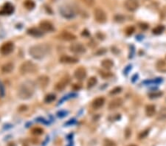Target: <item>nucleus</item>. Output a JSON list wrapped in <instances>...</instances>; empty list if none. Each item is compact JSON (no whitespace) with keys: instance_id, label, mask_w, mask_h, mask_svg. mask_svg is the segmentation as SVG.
I'll use <instances>...</instances> for the list:
<instances>
[{"instance_id":"f257e3e1","label":"nucleus","mask_w":166,"mask_h":146,"mask_svg":"<svg viewBox=\"0 0 166 146\" xmlns=\"http://www.w3.org/2000/svg\"><path fill=\"white\" fill-rule=\"evenodd\" d=\"M35 92V85L32 81H25L20 84L17 90V95L21 100H28Z\"/></svg>"},{"instance_id":"f03ea898","label":"nucleus","mask_w":166,"mask_h":146,"mask_svg":"<svg viewBox=\"0 0 166 146\" xmlns=\"http://www.w3.org/2000/svg\"><path fill=\"white\" fill-rule=\"evenodd\" d=\"M50 47L45 44L33 45L29 49V54L34 59H42L50 53Z\"/></svg>"},{"instance_id":"7ed1b4c3","label":"nucleus","mask_w":166,"mask_h":146,"mask_svg":"<svg viewBox=\"0 0 166 146\" xmlns=\"http://www.w3.org/2000/svg\"><path fill=\"white\" fill-rule=\"evenodd\" d=\"M37 70V66L30 61H24L19 67V72L21 75H28L34 73Z\"/></svg>"},{"instance_id":"20e7f679","label":"nucleus","mask_w":166,"mask_h":146,"mask_svg":"<svg viewBox=\"0 0 166 146\" xmlns=\"http://www.w3.org/2000/svg\"><path fill=\"white\" fill-rule=\"evenodd\" d=\"M60 13L65 19H72L75 16V11L73 7L69 5H65L60 8Z\"/></svg>"},{"instance_id":"39448f33","label":"nucleus","mask_w":166,"mask_h":146,"mask_svg":"<svg viewBox=\"0 0 166 146\" xmlns=\"http://www.w3.org/2000/svg\"><path fill=\"white\" fill-rule=\"evenodd\" d=\"M94 17H95V21L98 23H100V24L105 23L107 20V13H105L103 9L99 8L94 10Z\"/></svg>"},{"instance_id":"423d86ee","label":"nucleus","mask_w":166,"mask_h":146,"mask_svg":"<svg viewBox=\"0 0 166 146\" xmlns=\"http://www.w3.org/2000/svg\"><path fill=\"white\" fill-rule=\"evenodd\" d=\"M14 50V44L10 42L4 43L0 47V53L3 55H8L10 54Z\"/></svg>"},{"instance_id":"0eeeda50","label":"nucleus","mask_w":166,"mask_h":146,"mask_svg":"<svg viewBox=\"0 0 166 146\" xmlns=\"http://www.w3.org/2000/svg\"><path fill=\"white\" fill-rule=\"evenodd\" d=\"M69 50L75 54H83L86 52V48L81 43H73L69 46Z\"/></svg>"},{"instance_id":"6e6552de","label":"nucleus","mask_w":166,"mask_h":146,"mask_svg":"<svg viewBox=\"0 0 166 146\" xmlns=\"http://www.w3.org/2000/svg\"><path fill=\"white\" fill-rule=\"evenodd\" d=\"M125 8L129 11H135L139 8L138 0H126L124 3Z\"/></svg>"},{"instance_id":"1a4fd4ad","label":"nucleus","mask_w":166,"mask_h":146,"mask_svg":"<svg viewBox=\"0 0 166 146\" xmlns=\"http://www.w3.org/2000/svg\"><path fill=\"white\" fill-rule=\"evenodd\" d=\"M69 83V78L67 77H64L63 78H62L59 81L55 84V89L56 91L58 92H62L67 86V85Z\"/></svg>"},{"instance_id":"9d476101","label":"nucleus","mask_w":166,"mask_h":146,"mask_svg":"<svg viewBox=\"0 0 166 146\" xmlns=\"http://www.w3.org/2000/svg\"><path fill=\"white\" fill-rule=\"evenodd\" d=\"M123 100L120 98H115V99H113L112 100L109 102L108 108L109 110H115V109H118V108L120 107L123 105Z\"/></svg>"},{"instance_id":"9b49d317","label":"nucleus","mask_w":166,"mask_h":146,"mask_svg":"<svg viewBox=\"0 0 166 146\" xmlns=\"http://www.w3.org/2000/svg\"><path fill=\"white\" fill-rule=\"evenodd\" d=\"M36 83L40 88H45L50 83V77L47 75H41L37 78Z\"/></svg>"},{"instance_id":"f8f14e48","label":"nucleus","mask_w":166,"mask_h":146,"mask_svg":"<svg viewBox=\"0 0 166 146\" xmlns=\"http://www.w3.org/2000/svg\"><path fill=\"white\" fill-rule=\"evenodd\" d=\"M59 38L62 40L65 41V42H72V41H74L76 39L75 35H74V34L70 32H68V31L62 32V33L60 34Z\"/></svg>"},{"instance_id":"ddd939ff","label":"nucleus","mask_w":166,"mask_h":146,"mask_svg":"<svg viewBox=\"0 0 166 146\" xmlns=\"http://www.w3.org/2000/svg\"><path fill=\"white\" fill-rule=\"evenodd\" d=\"M60 62L62 64H72L78 62V59L75 57L69 56V55H62L59 59Z\"/></svg>"},{"instance_id":"4468645a","label":"nucleus","mask_w":166,"mask_h":146,"mask_svg":"<svg viewBox=\"0 0 166 146\" xmlns=\"http://www.w3.org/2000/svg\"><path fill=\"white\" fill-rule=\"evenodd\" d=\"M40 28L44 32H51L54 30L53 25L48 21H42L40 23Z\"/></svg>"},{"instance_id":"2eb2a0df","label":"nucleus","mask_w":166,"mask_h":146,"mask_svg":"<svg viewBox=\"0 0 166 146\" xmlns=\"http://www.w3.org/2000/svg\"><path fill=\"white\" fill-rule=\"evenodd\" d=\"M74 76L77 80H83L86 76V69L83 67H79L76 69V70L74 72Z\"/></svg>"},{"instance_id":"dca6fc26","label":"nucleus","mask_w":166,"mask_h":146,"mask_svg":"<svg viewBox=\"0 0 166 146\" xmlns=\"http://www.w3.org/2000/svg\"><path fill=\"white\" fill-rule=\"evenodd\" d=\"M28 33L30 35L33 36V37L35 38H39L42 37V35H44L43 31L42 30L39 29V28H36V27H32V28H30L28 30Z\"/></svg>"},{"instance_id":"f3484780","label":"nucleus","mask_w":166,"mask_h":146,"mask_svg":"<svg viewBox=\"0 0 166 146\" xmlns=\"http://www.w3.org/2000/svg\"><path fill=\"white\" fill-rule=\"evenodd\" d=\"M14 69V64L11 62L5 63V64H3L1 67V70L3 72L4 74H9L10 72H12Z\"/></svg>"},{"instance_id":"a211bd4d","label":"nucleus","mask_w":166,"mask_h":146,"mask_svg":"<svg viewBox=\"0 0 166 146\" xmlns=\"http://www.w3.org/2000/svg\"><path fill=\"white\" fill-rule=\"evenodd\" d=\"M104 103L105 99L102 97H100V98H98L94 100V101L92 102V106L94 109H99L104 105Z\"/></svg>"},{"instance_id":"6ab92c4d","label":"nucleus","mask_w":166,"mask_h":146,"mask_svg":"<svg viewBox=\"0 0 166 146\" xmlns=\"http://www.w3.org/2000/svg\"><path fill=\"white\" fill-rule=\"evenodd\" d=\"M13 10H14V8H13V5L10 3H6L3 5L2 10H1L0 13H2V14L10 15L13 13Z\"/></svg>"},{"instance_id":"aec40b11","label":"nucleus","mask_w":166,"mask_h":146,"mask_svg":"<svg viewBox=\"0 0 166 146\" xmlns=\"http://www.w3.org/2000/svg\"><path fill=\"white\" fill-rule=\"evenodd\" d=\"M156 112V107L154 105H148L145 107V114L148 117H152Z\"/></svg>"},{"instance_id":"412c9836","label":"nucleus","mask_w":166,"mask_h":146,"mask_svg":"<svg viewBox=\"0 0 166 146\" xmlns=\"http://www.w3.org/2000/svg\"><path fill=\"white\" fill-rule=\"evenodd\" d=\"M101 66H103L104 69H109L114 66V63H113V61L110 59H104L102 61Z\"/></svg>"},{"instance_id":"4be33fe9","label":"nucleus","mask_w":166,"mask_h":146,"mask_svg":"<svg viewBox=\"0 0 166 146\" xmlns=\"http://www.w3.org/2000/svg\"><path fill=\"white\" fill-rule=\"evenodd\" d=\"M24 5L28 10H32L36 6L35 2L33 0H26L25 2H24Z\"/></svg>"},{"instance_id":"5701e85b","label":"nucleus","mask_w":166,"mask_h":146,"mask_svg":"<svg viewBox=\"0 0 166 146\" xmlns=\"http://www.w3.org/2000/svg\"><path fill=\"white\" fill-rule=\"evenodd\" d=\"M98 80H97V77H91L87 81V87L88 88H92L93 86H95L97 84Z\"/></svg>"},{"instance_id":"b1692460","label":"nucleus","mask_w":166,"mask_h":146,"mask_svg":"<svg viewBox=\"0 0 166 146\" xmlns=\"http://www.w3.org/2000/svg\"><path fill=\"white\" fill-rule=\"evenodd\" d=\"M164 30H165L164 26L158 25V26H156L155 28H154L152 32H153V33L155 34V35H160V34H161Z\"/></svg>"},{"instance_id":"393cba45","label":"nucleus","mask_w":166,"mask_h":146,"mask_svg":"<svg viewBox=\"0 0 166 146\" xmlns=\"http://www.w3.org/2000/svg\"><path fill=\"white\" fill-rule=\"evenodd\" d=\"M157 119L160 120H166V108H163L160 111L158 114V117Z\"/></svg>"},{"instance_id":"a878e982","label":"nucleus","mask_w":166,"mask_h":146,"mask_svg":"<svg viewBox=\"0 0 166 146\" xmlns=\"http://www.w3.org/2000/svg\"><path fill=\"white\" fill-rule=\"evenodd\" d=\"M55 98H56V97H55V95H53V94H49L44 98V102L47 103H50L52 102H53L55 100Z\"/></svg>"},{"instance_id":"bb28decb","label":"nucleus","mask_w":166,"mask_h":146,"mask_svg":"<svg viewBox=\"0 0 166 146\" xmlns=\"http://www.w3.org/2000/svg\"><path fill=\"white\" fill-rule=\"evenodd\" d=\"M81 1H82V2L88 7L93 6L95 2V0H81Z\"/></svg>"},{"instance_id":"cd10ccee","label":"nucleus","mask_w":166,"mask_h":146,"mask_svg":"<svg viewBox=\"0 0 166 146\" xmlns=\"http://www.w3.org/2000/svg\"><path fill=\"white\" fill-rule=\"evenodd\" d=\"M104 146H116V144L115 142L110 140H105L104 141Z\"/></svg>"},{"instance_id":"c85d7f7f","label":"nucleus","mask_w":166,"mask_h":146,"mask_svg":"<svg viewBox=\"0 0 166 146\" xmlns=\"http://www.w3.org/2000/svg\"><path fill=\"white\" fill-rule=\"evenodd\" d=\"M120 92H121L120 87H116V88L113 89L111 90V92H110V94H111V95H116V94L120 93Z\"/></svg>"},{"instance_id":"c756f323","label":"nucleus","mask_w":166,"mask_h":146,"mask_svg":"<svg viewBox=\"0 0 166 146\" xmlns=\"http://www.w3.org/2000/svg\"><path fill=\"white\" fill-rule=\"evenodd\" d=\"M33 133L34 134H43V130H42V129H39V128H36V129H34L33 130Z\"/></svg>"},{"instance_id":"7c9ffc66","label":"nucleus","mask_w":166,"mask_h":146,"mask_svg":"<svg viewBox=\"0 0 166 146\" xmlns=\"http://www.w3.org/2000/svg\"><path fill=\"white\" fill-rule=\"evenodd\" d=\"M134 32V28L133 27H128L127 29H126V34H127L128 35H131V34H132Z\"/></svg>"},{"instance_id":"2f4dec72","label":"nucleus","mask_w":166,"mask_h":146,"mask_svg":"<svg viewBox=\"0 0 166 146\" xmlns=\"http://www.w3.org/2000/svg\"><path fill=\"white\" fill-rule=\"evenodd\" d=\"M163 95V93L162 92H156V93H152V94H150L149 95V96H150L151 98H159V97H160L161 95Z\"/></svg>"},{"instance_id":"473e14b6","label":"nucleus","mask_w":166,"mask_h":146,"mask_svg":"<svg viewBox=\"0 0 166 146\" xmlns=\"http://www.w3.org/2000/svg\"><path fill=\"white\" fill-rule=\"evenodd\" d=\"M115 20L117 21H119V22H121V21H124V17L121 15H118V16H115Z\"/></svg>"},{"instance_id":"72a5a7b5","label":"nucleus","mask_w":166,"mask_h":146,"mask_svg":"<svg viewBox=\"0 0 166 146\" xmlns=\"http://www.w3.org/2000/svg\"><path fill=\"white\" fill-rule=\"evenodd\" d=\"M148 130H145L144 131H142V133L140 134V138H144L145 136H146V135L148 134Z\"/></svg>"},{"instance_id":"f704fd0d","label":"nucleus","mask_w":166,"mask_h":146,"mask_svg":"<svg viewBox=\"0 0 166 146\" xmlns=\"http://www.w3.org/2000/svg\"><path fill=\"white\" fill-rule=\"evenodd\" d=\"M140 27L141 29H142V30H146L147 28H148V24L142 23V24H140Z\"/></svg>"},{"instance_id":"c9c22d12","label":"nucleus","mask_w":166,"mask_h":146,"mask_svg":"<svg viewBox=\"0 0 166 146\" xmlns=\"http://www.w3.org/2000/svg\"><path fill=\"white\" fill-rule=\"evenodd\" d=\"M130 146H135V145H130Z\"/></svg>"}]
</instances>
